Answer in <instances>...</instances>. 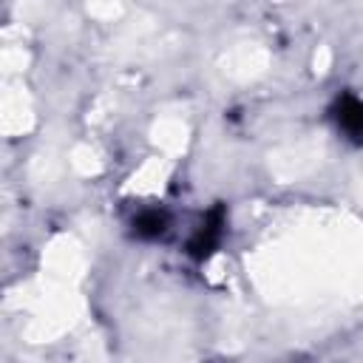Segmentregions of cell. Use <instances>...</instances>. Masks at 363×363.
<instances>
[{"instance_id":"cell-2","label":"cell","mask_w":363,"mask_h":363,"mask_svg":"<svg viewBox=\"0 0 363 363\" xmlns=\"http://www.w3.org/2000/svg\"><path fill=\"white\" fill-rule=\"evenodd\" d=\"M221 233H224V213H221V207H216V210L201 221V227L196 230V235L190 238V255H193V258H207V255L218 247Z\"/></svg>"},{"instance_id":"cell-3","label":"cell","mask_w":363,"mask_h":363,"mask_svg":"<svg viewBox=\"0 0 363 363\" xmlns=\"http://www.w3.org/2000/svg\"><path fill=\"white\" fill-rule=\"evenodd\" d=\"M167 230V213L164 210H142L136 218H133V233L142 235V238H156Z\"/></svg>"},{"instance_id":"cell-1","label":"cell","mask_w":363,"mask_h":363,"mask_svg":"<svg viewBox=\"0 0 363 363\" xmlns=\"http://www.w3.org/2000/svg\"><path fill=\"white\" fill-rule=\"evenodd\" d=\"M332 116H335V125H337V130L346 136V139H352V142H363V99H357V96H352V94H346V96H340L337 102H335V108H332Z\"/></svg>"}]
</instances>
